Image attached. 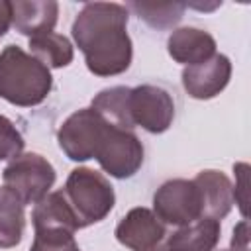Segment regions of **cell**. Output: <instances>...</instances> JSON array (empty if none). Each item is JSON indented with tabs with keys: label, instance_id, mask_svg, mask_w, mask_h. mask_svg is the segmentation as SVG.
Segmentation results:
<instances>
[{
	"label": "cell",
	"instance_id": "2e32d148",
	"mask_svg": "<svg viewBox=\"0 0 251 251\" xmlns=\"http://www.w3.org/2000/svg\"><path fill=\"white\" fill-rule=\"evenodd\" d=\"M24 202L8 188H0V249L20 245L25 227Z\"/></svg>",
	"mask_w": 251,
	"mask_h": 251
},
{
	"label": "cell",
	"instance_id": "7a4b0ae2",
	"mask_svg": "<svg viewBox=\"0 0 251 251\" xmlns=\"http://www.w3.org/2000/svg\"><path fill=\"white\" fill-rule=\"evenodd\" d=\"M53 88L51 71L25 53L20 45H6L0 53V98L6 102L31 108L41 104Z\"/></svg>",
	"mask_w": 251,
	"mask_h": 251
},
{
	"label": "cell",
	"instance_id": "ba28073f",
	"mask_svg": "<svg viewBox=\"0 0 251 251\" xmlns=\"http://www.w3.org/2000/svg\"><path fill=\"white\" fill-rule=\"evenodd\" d=\"M129 118L149 133H163L175 120V100L163 86L139 84L129 88Z\"/></svg>",
	"mask_w": 251,
	"mask_h": 251
},
{
	"label": "cell",
	"instance_id": "5bb4252c",
	"mask_svg": "<svg viewBox=\"0 0 251 251\" xmlns=\"http://www.w3.org/2000/svg\"><path fill=\"white\" fill-rule=\"evenodd\" d=\"M222 226L218 220L200 218L169 233L167 251H214L220 241Z\"/></svg>",
	"mask_w": 251,
	"mask_h": 251
},
{
	"label": "cell",
	"instance_id": "9c48e42d",
	"mask_svg": "<svg viewBox=\"0 0 251 251\" xmlns=\"http://www.w3.org/2000/svg\"><path fill=\"white\" fill-rule=\"evenodd\" d=\"M114 235L131 251H167V226L153 214V210L143 206L131 208L116 226Z\"/></svg>",
	"mask_w": 251,
	"mask_h": 251
},
{
	"label": "cell",
	"instance_id": "44dd1931",
	"mask_svg": "<svg viewBox=\"0 0 251 251\" xmlns=\"http://www.w3.org/2000/svg\"><path fill=\"white\" fill-rule=\"evenodd\" d=\"M24 145L25 141L14 126V122L0 114V161L18 157L24 151Z\"/></svg>",
	"mask_w": 251,
	"mask_h": 251
},
{
	"label": "cell",
	"instance_id": "ac0fdd59",
	"mask_svg": "<svg viewBox=\"0 0 251 251\" xmlns=\"http://www.w3.org/2000/svg\"><path fill=\"white\" fill-rule=\"evenodd\" d=\"M29 51L35 59H39L47 69H61L73 63L75 49L71 41L61 33H43L29 39Z\"/></svg>",
	"mask_w": 251,
	"mask_h": 251
},
{
	"label": "cell",
	"instance_id": "7c38bea8",
	"mask_svg": "<svg viewBox=\"0 0 251 251\" xmlns=\"http://www.w3.org/2000/svg\"><path fill=\"white\" fill-rule=\"evenodd\" d=\"M59 16V4L53 0H16L12 2V25L29 39L51 33Z\"/></svg>",
	"mask_w": 251,
	"mask_h": 251
},
{
	"label": "cell",
	"instance_id": "9a60e30c",
	"mask_svg": "<svg viewBox=\"0 0 251 251\" xmlns=\"http://www.w3.org/2000/svg\"><path fill=\"white\" fill-rule=\"evenodd\" d=\"M31 222H33V229H65L71 233L80 229L61 190L49 192L39 202L33 204Z\"/></svg>",
	"mask_w": 251,
	"mask_h": 251
},
{
	"label": "cell",
	"instance_id": "4fadbf2b",
	"mask_svg": "<svg viewBox=\"0 0 251 251\" xmlns=\"http://www.w3.org/2000/svg\"><path fill=\"white\" fill-rule=\"evenodd\" d=\"M167 51L173 57V61L190 67L216 55V39L206 29L186 25L175 29L169 35Z\"/></svg>",
	"mask_w": 251,
	"mask_h": 251
},
{
	"label": "cell",
	"instance_id": "d6986e66",
	"mask_svg": "<svg viewBox=\"0 0 251 251\" xmlns=\"http://www.w3.org/2000/svg\"><path fill=\"white\" fill-rule=\"evenodd\" d=\"M127 10L135 12L139 20L155 29H169L182 20L188 4L182 2H129Z\"/></svg>",
	"mask_w": 251,
	"mask_h": 251
},
{
	"label": "cell",
	"instance_id": "7402d4cb",
	"mask_svg": "<svg viewBox=\"0 0 251 251\" xmlns=\"http://www.w3.org/2000/svg\"><path fill=\"white\" fill-rule=\"evenodd\" d=\"M235 173V186H233V202L239 206V212L243 220H247V204H249V188H247V173L249 165L247 163H235L233 165Z\"/></svg>",
	"mask_w": 251,
	"mask_h": 251
},
{
	"label": "cell",
	"instance_id": "52a82bcc",
	"mask_svg": "<svg viewBox=\"0 0 251 251\" xmlns=\"http://www.w3.org/2000/svg\"><path fill=\"white\" fill-rule=\"evenodd\" d=\"M94 159L110 176L131 178L143 165V145L133 129H122L108 122Z\"/></svg>",
	"mask_w": 251,
	"mask_h": 251
},
{
	"label": "cell",
	"instance_id": "8992f818",
	"mask_svg": "<svg viewBox=\"0 0 251 251\" xmlns=\"http://www.w3.org/2000/svg\"><path fill=\"white\" fill-rule=\"evenodd\" d=\"M153 214L165 226H188L202 214V198L194 180L171 178L163 182L153 194Z\"/></svg>",
	"mask_w": 251,
	"mask_h": 251
},
{
	"label": "cell",
	"instance_id": "8fae6325",
	"mask_svg": "<svg viewBox=\"0 0 251 251\" xmlns=\"http://www.w3.org/2000/svg\"><path fill=\"white\" fill-rule=\"evenodd\" d=\"M200 190L204 218L224 220L233 208V184L222 171L204 169L192 178Z\"/></svg>",
	"mask_w": 251,
	"mask_h": 251
},
{
	"label": "cell",
	"instance_id": "3957f363",
	"mask_svg": "<svg viewBox=\"0 0 251 251\" xmlns=\"http://www.w3.org/2000/svg\"><path fill=\"white\" fill-rule=\"evenodd\" d=\"M61 192L69 208L73 210L80 229L102 222L116 204L112 182L102 173L88 167L73 169Z\"/></svg>",
	"mask_w": 251,
	"mask_h": 251
},
{
	"label": "cell",
	"instance_id": "e0dca14e",
	"mask_svg": "<svg viewBox=\"0 0 251 251\" xmlns=\"http://www.w3.org/2000/svg\"><path fill=\"white\" fill-rule=\"evenodd\" d=\"M90 108H94L112 126L133 129V122L129 118V86H110L100 90L92 98Z\"/></svg>",
	"mask_w": 251,
	"mask_h": 251
},
{
	"label": "cell",
	"instance_id": "ffe728a7",
	"mask_svg": "<svg viewBox=\"0 0 251 251\" xmlns=\"http://www.w3.org/2000/svg\"><path fill=\"white\" fill-rule=\"evenodd\" d=\"M29 251H80L75 233L65 229H35Z\"/></svg>",
	"mask_w": 251,
	"mask_h": 251
},
{
	"label": "cell",
	"instance_id": "5b68a950",
	"mask_svg": "<svg viewBox=\"0 0 251 251\" xmlns=\"http://www.w3.org/2000/svg\"><path fill=\"white\" fill-rule=\"evenodd\" d=\"M106 129L108 122L94 108H80L61 124L57 143L71 161H88L94 159Z\"/></svg>",
	"mask_w": 251,
	"mask_h": 251
},
{
	"label": "cell",
	"instance_id": "cb8c5ba5",
	"mask_svg": "<svg viewBox=\"0 0 251 251\" xmlns=\"http://www.w3.org/2000/svg\"><path fill=\"white\" fill-rule=\"evenodd\" d=\"M10 25H12V2L0 0V37L8 33Z\"/></svg>",
	"mask_w": 251,
	"mask_h": 251
},
{
	"label": "cell",
	"instance_id": "277c9868",
	"mask_svg": "<svg viewBox=\"0 0 251 251\" xmlns=\"http://www.w3.org/2000/svg\"><path fill=\"white\" fill-rule=\"evenodd\" d=\"M57 173L53 165L39 153H20L10 159V163L2 171L4 186H8L24 206L39 202L45 194H49Z\"/></svg>",
	"mask_w": 251,
	"mask_h": 251
},
{
	"label": "cell",
	"instance_id": "6da1fadb",
	"mask_svg": "<svg viewBox=\"0 0 251 251\" xmlns=\"http://www.w3.org/2000/svg\"><path fill=\"white\" fill-rule=\"evenodd\" d=\"M129 10L116 2H88L76 14L71 33L96 76H116L129 69L133 45L127 35Z\"/></svg>",
	"mask_w": 251,
	"mask_h": 251
},
{
	"label": "cell",
	"instance_id": "603a6c76",
	"mask_svg": "<svg viewBox=\"0 0 251 251\" xmlns=\"http://www.w3.org/2000/svg\"><path fill=\"white\" fill-rule=\"evenodd\" d=\"M231 251H249V224L247 220H241L233 227L231 235Z\"/></svg>",
	"mask_w": 251,
	"mask_h": 251
},
{
	"label": "cell",
	"instance_id": "30bf717a",
	"mask_svg": "<svg viewBox=\"0 0 251 251\" xmlns=\"http://www.w3.org/2000/svg\"><path fill=\"white\" fill-rule=\"evenodd\" d=\"M182 86L188 96L196 100H210L218 96L231 78V61L216 53L210 59L182 69Z\"/></svg>",
	"mask_w": 251,
	"mask_h": 251
},
{
	"label": "cell",
	"instance_id": "d4e9b609",
	"mask_svg": "<svg viewBox=\"0 0 251 251\" xmlns=\"http://www.w3.org/2000/svg\"><path fill=\"white\" fill-rule=\"evenodd\" d=\"M220 251H231V249H220Z\"/></svg>",
	"mask_w": 251,
	"mask_h": 251
}]
</instances>
